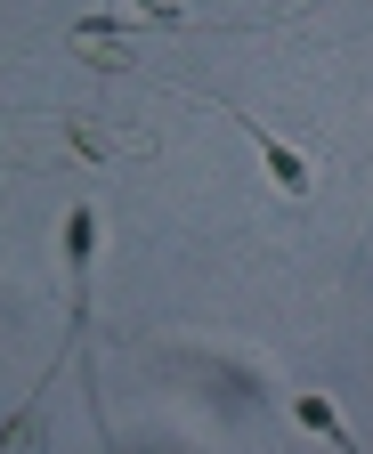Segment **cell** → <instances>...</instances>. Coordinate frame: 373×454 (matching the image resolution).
<instances>
[{"label":"cell","instance_id":"6da1fadb","mask_svg":"<svg viewBox=\"0 0 373 454\" xmlns=\"http://www.w3.org/2000/svg\"><path fill=\"white\" fill-rule=\"evenodd\" d=\"M252 130V146H260V162H268V179L284 187V195H308V162L284 146V138H268V130H260V122H244Z\"/></svg>","mask_w":373,"mask_h":454},{"label":"cell","instance_id":"7a4b0ae2","mask_svg":"<svg viewBox=\"0 0 373 454\" xmlns=\"http://www.w3.org/2000/svg\"><path fill=\"white\" fill-rule=\"evenodd\" d=\"M292 422H300V430H316V438H333L341 454H357V446H349V430H341V414H333V397H292Z\"/></svg>","mask_w":373,"mask_h":454},{"label":"cell","instance_id":"3957f363","mask_svg":"<svg viewBox=\"0 0 373 454\" xmlns=\"http://www.w3.org/2000/svg\"><path fill=\"white\" fill-rule=\"evenodd\" d=\"M0 454H41V397H33L9 430H0Z\"/></svg>","mask_w":373,"mask_h":454}]
</instances>
